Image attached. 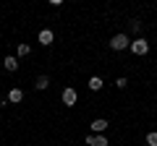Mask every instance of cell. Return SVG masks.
I'll return each instance as SVG.
<instances>
[{
    "label": "cell",
    "instance_id": "1",
    "mask_svg": "<svg viewBox=\"0 0 157 146\" xmlns=\"http://www.w3.org/2000/svg\"><path fill=\"white\" fill-rule=\"evenodd\" d=\"M128 50L134 52V55H147V52H149V42L144 39V37H136V39H131V45H128Z\"/></svg>",
    "mask_w": 157,
    "mask_h": 146
},
{
    "label": "cell",
    "instance_id": "2",
    "mask_svg": "<svg viewBox=\"0 0 157 146\" xmlns=\"http://www.w3.org/2000/svg\"><path fill=\"white\" fill-rule=\"evenodd\" d=\"M128 45H131V39L126 37V34H115L110 39V50H115V52H123V50H128Z\"/></svg>",
    "mask_w": 157,
    "mask_h": 146
},
{
    "label": "cell",
    "instance_id": "3",
    "mask_svg": "<svg viewBox=\"0 0 157 146\" xmlns=\"http://www.w3.org/2000/svg\"><path fill=\"white\" fill-rule=\"evenodd\" d=\"M60 102L66 107H73L78 102V94H76V89H73V86H66V89H63V94H60Z\"/></svg>",
    "mask_w": 157,
    "mask_h": 146
},
{
    "label": "cell",
    "instance_id": "4",
    "mask_svg": "<svg viewBox=\"0 0 157 146\" xmlns=\"http://www.w3.org/2000/svg\"><path fill=\"white\" fill-rule=\"evenodd\" d=\"M37 42L42 47H50L52 42H55V34H52V29H42V31H39V37H37Z\"/></svg>",
    "mask_w": 157,
    "mask_h": 146
},
{
    "label": "cell",
    "instance_id": "5",
    "mask_svg": "<svg viewBox=\"0 0 157 146\" xmlns=\"http://www.w3.org/2000/svg\"><path fill=\"white\" fill-rule=\"evenodd\" d=\"M86 144H89V146H110V144H107V138H105V133H100V136H94V133H89V136H86Z\"/></svg>",
    "mask_w": 157,
    "mask_h": 146
},
{
    "label": "cell",
    "instance_id": "6",
    "mask_svg": "<svg viewBox=\"0 0 157 146\" xmlns=\"http://www.w3.org/2000/svg\"><path fill=\"white\" fill-rule=\"evenodd\" d=\"M107 125H110V123H107L105 118H97V120H92V133H94V136L105 133V130H107Z\"/></svg>",
    "mask_w": 157,
    "mask_h": 146
},
{
    "label": "cell",
    "instance_id": "7",
    "mask_svg": "<svg viewBox=\"0 0 157 146\" xmlns=\"http://www.w3.org/2000/svg\"><path fill=\"white\" fill-rule=\"evenodd\" d=\"M3 68L6 71H18V60H16V55H8V57H3Z\"/></svg>",
    "mask_w": 157,
    "mask_h": 146
},
{
    "label": "cell",
    "instance_id": "8",
    "mask_svg": "<svg viewBox=\"0 0 157 146\" xmlns=\"http://www.w3.org/2000/svg\"><path fill=\"white\" fill-rule=\"evenodd\" d=\"M21 99H24V91L21 89H11V91H8V104H18Z\"/></svg>",
    "mask_w": 157,
    "mask_h": 146
},
{
    "label": "cell",
    "instance_id": "9",
    "mask_svg": "<svg viewBox=\"0 0 157 146\" xmlns=\"http://www.w3.org/2000/svg\"><path fill=\"white\" fill-rule=\"evenodd\" d=\"M86 86H89L92 91H100L102 86H105V81H102V76H92V78H89V84H86Z\"/></svg>",
    "mask_w": 157,
    "mask_h": 146
},
{
    "label": "cell",
    "instance_id": "10",
    "mask_svg": "<svg viewBox=\"0 0 157 146\" xmlns=\"http://www.w3.org/2000/svg\"><path fill=\"white\" fill-rule=\"evenodd\" d=\"M47 86H50V78H47V76H37V81H34V89H39V91H45Z\"/></svg>",
    "mask_w": 157,
    "mask_h": 146
},
{
    "label": "cell",
    "instance_id": "11",
    "mask_svg": "<svg viewBox=\"0 0 157 146\" xmlns=\"http://www.w3.org/2000/svg\"><path fill=\"white\" fill-rule=\"evenodd\" d=\"M29 52H32V47H29L26 42H18V47H16V55H18V57H26Z\"/></svg>",
    "mask_w": 157,
    "mask_h": 146
},
{
    "label": "cell",
    "instance_id": "12",
    "mask_svg": "<svg viewBox=\"0 0 157 146\" xmlns=\"http://www.w3.org/2000/svg\"><path fill=\"white\" fill-rule=\"evenodd\" d=\"M147 146H157V130L147 133Z\"/></svg>",
    "mask_w": 157,
    "mask_h": 146
},
{
    "label": "cell",
    "instance_id": "13",
    "mask_svg": "<svg viewBox=\"0 0 157 146\" xmlns=\"http://www.w3.org/2000/svg\"><path fill=\"white\" fill-rule=\"evenodd\" d=\"M126 84H128V81H126L123 76H118V78H115V86H118V89H126Z\"/></svg>",
    "mask_w": 157,
    "mask_h": 146
}]
</instances>
